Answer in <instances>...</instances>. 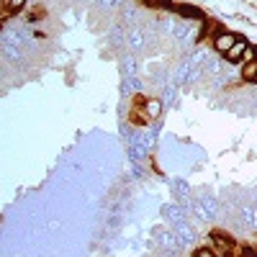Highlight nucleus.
Segmentation results:
<instances>
[{"label":"nucleus","instance_id":"obj_1","mask_svg":"<svg viewBox=\"0 0 257 257\" xmlns=\"http://www.w3.org/2000/svg\"><path fill=\"white\" fill-rule=\"evenodd\" d=\"M211 242H213V252H216V257H237V247L231 244V239L226 237V234L221 231H213L211 234Z\"/></svg>","mask_w":257,"mask_h":257},{"label":"nucleus","instance_id":"obj_2","mask_svg":"<svg viewBox=\"0 0 257 257\" xmlns=\"http://www.w3.org/2000/svg\"><path fill=\"white\" fill-rule=\"evenodd\" d=\"M249 41L244 39V36H239V41H237V44H234L226 54H224V59L226 62H231V64H244V57H247V52H249Z\"/></svg>","mask_w":257,"mask_h":257},{"label":"nucleus","instance_id":"obj_3","mask_svg":"<svg viewBox=\"0 0 257 257\" xmlns=\"http://www.w3.org/2000/svg\"><path fill=\"white\" fill-rule=\"evenodd\" d=\"M237 41H239V36L237 34H231V31H224V34H219V36H213L211 39V44H213V49H216L221 57L234 47V44H237Z\"/></svg>","mask_w":257,"mask_h":257},{"label":"nucleus","instance_id":"obj_4","mask_svg":"<svg viewBox=\"0 0 257 257\" xmlns=\"http://www.w3.org/2000/svg\"><path fill=\"white\" fill-rule=\"evenodd\" d=\"M175 13L188 18V21H206V13L193 3H175Z\"/></svg>","mask_w":257,"mask_h":257},{"label":"nucleus","instance_id":"obj_5","mask_svg":"<svg viewBox=\"0 0 257 257\" xmlns=\"http://www.w3.org/2000/svg\"><path fill=\"white\" fill-rule=\"evenodd\" d=\"M254 77H257V59L244 62V64H242V80H244V82H254Z\"/></svg>","mask_w":257,"mask_h":257},{"label":"nucleus","instance_id":"obj_6","mask_svg":"<svg viewBox=\"0 0 257 257\" xmlns=\"http://www.w3.org/2000/svg\"><path fill=\"white\" fill-rule=\"evenodd\" d=\"M144 113H147V118H157V116L162 113V103L155 100V98H149V100L144 103Z\"/></svg>","mask_w":257,"mask_h":257},{"label":"nucleus","instance_id":"obj_7","mask_svg":"<svg viewBox=\"0 0 257 257\" xmlns=\"http://www.w3.org/2000/svg\"><path fill=\"white\" fill-rule=\"evenodd\" d=\"M26 3H29V0H3V11L8 13V8H11V13H18ZM6 13H3V18H6Z\"/></svg>","mask_w":257,"mask_h":257},{"label":"nucleus","instance_id":"obj_8","mask_svg":"<svg viewBox=\"0 0 257 257\" xmlns=\"http://www.w3.org/2000/svg\"><path fill=\"white\" fill-rule=\"evenodd\" d=\"M196 257H216V252L211 247H201V249H196Z\"/></svg>","mask_w":257,"mask_h":257},{"label":"nucleus","instance_id":"obj_9","mask_svg":"<svg viewBox=\"0 0 257 257\" xmlns=\"http://www.w3.org/2000/svg\"><path fill=\"white\" fill-rule=\"evenodd\" d=\"M239 257H257V249L254 247H244V249H239Z\"/></svg>","mask_w":257,"mask_h":257},{"label":"nucleus","instance_id":"obj_10","mask_svg":"<svg viewBox=\"0 0 257 257\" xmlns=\"http://www.w3.org/2000/svg\"><path fill=\"white\" fill-rule=\"evenodd\" d=\"M254 85H257V77H254Z\"/></svg>","mask_w":257,"mask_h":257}]
</instances>
